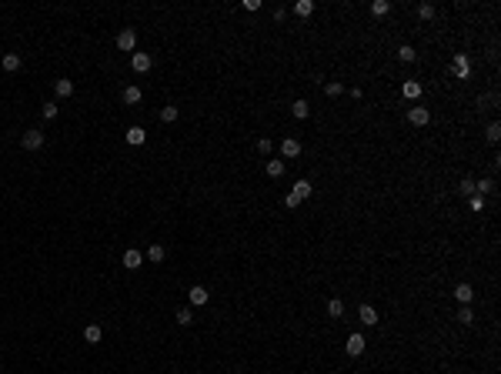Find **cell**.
I'll list each match as a JSON object with an SVG mask.
<instances>
[{
    "label": "cell",
    "instance_id": "1",
    "mask_svg": "<svg viewBox=\"0 0 501 374\" xmlns=\"http://www.w3.org/2000/svg\"><path fill=\"white\" fill-rule=\"evenodd\" d=\"M117 47L120 50H134L137 47V30L134 27H124V30L117 33Z\"/></svg>",
    "mask_w": 501,
    "mask_h": 374
},
{
    "label": "cell",
    "instance_id": "2",
    "mask_svg": "<svg viewBox=\"0 0 501 374\" xmlns=\"http://www.w3.org/2000/svg\"><path fill=\"white\" fill-rule=\"evenodd\" d=\"M451 71H454V77H458V80H464V77L471 74V60H468L464 54H454V64H451Z\"/></svg>",
    "mask_w": 501,
    "mask_h": 374
},
{
    "label": "cell",
    "instance_id": "3",
    "mask_svg": "<svg viewBox=\"0 0 501 374\" xmlns=\"http://www.w3.org/2000/svg\"><path fill=\"white\" fill-rule=\"evenodd\" d=\"M130 67H134L137 74H147L154 67V60H151V54H137L134 50V54H130Z\"/></svg>",
    "mask_w": 501,
    "mask_h": 374
},
{
    "label": "cell",
    "instance_id": "4",
    "mask_svg": "<svg viewBox=\"0 0 501 374\" xmlns=\"http://www.w3.org/2000/svg\"><path fill=\"white\" fill-rule=\"evenodd\" d=\"M20 144H24V151H40V147H44V134H40V130H27V134L20 137Z\"/></svg>",
    "mask_w": 501,
    "mask_h": 374
},
{
    "label": "cell",
    "instance_id": "5",
    "mask_svg": "<svg viewBox=\"0 0 501 374\" xmlns=\"http://www.w3.org/2000/svg\"><path fill=\"white\" fill-rule=\"evenodd\" d=\"M408 120H411L414 127H424V124L431 120V111L428 107H411V111H408Z\"/></svg>",
    "mask_w": 501,
    "mask_h": 374
},
{
    "label": "cell",
    "instance_id": "6",
    "mask_svg": "<svg viewBox=\"0 0 501 374\" xmlns=\"http://www.w3.org/2000/svg\"><path fill=\"white\" fill-rule=\"evenodd\" d=\"M364 348H368V344H364V334H351V337H348V348H344V351H348L351 358H361V354H364Z\"/></svg>",
    "mask_w": 501,
    "mask_h": 374
},
{
    "label": "cell",
    "instance_id": "7",
    "mask_svg": "<svg viewBox=\"0 0 501 374\" xmlns=\"http://www.w3.org/2000/svg\"><path fill=\"white\" fill-rule=\"evenodd\" d=\"M281 154H284L287 160H291V157H301V141H294V137H284V141H281Z\"/></svg>",
    "mask_w": 501,
    "mask_h": 374
},
{
    "label": "cell",
    "instance_id": "8",
    "mask_svg": "<svg viewBox=\"0 0 501 374\" xmlns=\"http://www.w3.org/2000/svg\"><path fill=\"white\" fill-rule=\"evenodd\" d=\"M187 297H191V304H197V308H201V304H207V301H211V291H207L204 284H194L191 291H187Z\"/></svg>",
    "mask_w": 501,
    "mask_h": 374
},
{
    "label": "cell",
    "instance_id": "9",
    "mask_svg": "<svg viewBox=\"0 0 501 374\" xmlns=\"http://www.w3.org/2000/svg\"><path fill=\"white\" fill-rule=\"evenodd\" d=\"M20 64H24V57H20V54H4V57H0V67H4L7 74H17V71H20Z\"/></svg>",
    "mask_w": 501,
    "mask_h": 374
},
{
    "label": "cell",
    "instance_id": "10",
    "mask_svg": "<svg viewBox=\"0 0 501 374\" xmlns=\"http://www.w3.org/2000/svg\"><path fill=\"white\" fill-rule=\"evenodd\" d=\"M358 318H361V324H364V327H374V324H378V311H374L371 304H361V308H358Z\"/></svg>",
    "mask_w": 501,
    "mask_h": 374
},
{
    "label": "cell",
    "instance_id": "11",
    "mask_svg": "<svg viewBox=\"0 0 501 374\" xmlns=\"http://www.w3.org/2000/svg\"><path fill=\"white\" fill-rule=\"evenodd\" d=\"M124 141H127L130 147H141V144L147 141V130H144V127H127V134H124Z\"/></svg>",
    "mask_w": 501,
    "mask_h": 374
},
{
    "label": "cell",
    "instance_id": "12",
    "mask_svg": "<svg viewBox=\"0 0 501 374\" xmlns=\"http://www.w3.org/2000/svg\"><path fill=\"white\" fill-rule=\"evenodd\" d=\"M421 84H418V80H405V84H401V94L408 97V100H418V97H421Z\"/></svg>",
    "mask_w": 501,
    "mask_h": 374
},
{
    "label": "cell",
    "instance_id": "13",
    "mask_svg": "<svg viewBox=\"0 0 501 374\" xmlns=\"http://www.w3.org/2000/svg\"><path fill=\"white\" fill-rule=\"evenodd\" d=\"M141 264H144V254H141V251H134V247H130V251H124V267L137 271Z\"/></svg>",
    "mask_w": 501,
    "mask_h": 374
},
{
    "label": "cell",
    "instance_id": "14",
    "mask_svg": "<svg viewBox=\"0 0 501 374\" xmlns=\"http://www.w3.org/2000/svg\"><path fill=\"white\" fill-rule=\"evenodd\" d=\"M454 301H458V304H471V301H475L471 284H458V287H454Z\"/></svg>",
    "mask_w": 501,
    "mask_h": 374
},
{
    "label": "cell",
    "instance_id": "15",
    "mask_svg": "<svg viewBox=\"0 0 501 374\" xmlns=\"http://www.w3.org/2000/svg\"><path fill=\"white\" fill-rule=\"evenodd\" d=\"M54 94H57V97H71V94H74V80H67V77L54 80Z\"/></svg>",
    "mask_w": 501,
    "mask_h": 374
},
{
    "label": "cell",
    "instance_id": "16",
    "mask_svg": "<svg viewBox=\"0 0 501 374\" xmlns=\"http://www.w3.org/2000/svg\"><path fill=\"white\" fill-rule=\"evenodd\" d=\"M101 337H104V327L101 324H87V327H84V341H87V344H97Z\"/></svg>",
    "mask_w": 501,
    "mask_h": 374
},
{
    "label": "cell",
    "instance_id": "17",
    "mask_svg": "<svg viewBox=\"0 0 501 374\" xmlns=\"http://www.w3.org/2000/svg\"><path fill=\"white\" fill-rule=\"evenodd\" d=\"M144 100V90L137 87V84H130V87H124V104H141Z\"/></svg>",
    "mask_w": 501,
    "mask_h": 374
},
{
    "label": "cell",
    "instance_id": "18",
    "mask_svg": "<svg viewBox=\"0 0 501 374\" xmlns=\"http://www.w3.org/2000/svg\"><path fill=\"white\" fill-rule=\"evenodd\" d=\"M494 191V177H481V181H475V194L478 197H485V194Z\"/></svg>",
    "mask_w": 501,
    "mask_h": 374
},
{
    "label": "cell",
    "instance_id": "19",
    "mask_svg": "<svg viewBox=\"0 0 501 374\" xmlns=\"http://www.w3.org/2000/svg\"><path fill=\"white\" fill-rule=\"evenodd\" d=\"M311 191H314V187H311V181H304V177H301V181L294 184V191H291V194H294L297 200H304V197H311Z\"/></svg>",
    "mask_w": 501,
    "mask_h": 374
},
{
    "label": "cell",
    "instance_id": "20",
    "mask_svg": "<svg viewBox=\"0 0 501 374\" xmlns=\"http://www.w3.org/2000/svg\"><path fill=\"white\" fill-rule=\"evenodd\" d=\"M291 114H294L297 120H304V117L311 114V104H308V100H294V104H291Z\"/></svg>",
    "mask_w": 501,
    "mask_h": 374
},
{
    "label": "cell",
    "instance_id": "21",
    "mask_svg": "<svg viewBox=\"0 0 501 374\" xmlns=\"http://www.w3.org/2000/svg\"><path fill=\"white\" fill-rule=\"evenodd\" d=\"M458 324H464V327L475 324V311H471L468 304H461V311H458Z\"/></svg>",
    "mask_w": 501,
    "mask_h": 374
},
{
    "label": "cell",
    "instance_id": "22",
    "mask_svg": "<svg viewBox=\"0 0 501 374\" xmlns=\"http://www.w3.org/2000/svg\"><path fill=\"white\" fill-rule=\"evenodd\" d=\"M294 14L297 17H311V14H314V0H297V4H294Z\"/></svg>",
    "mask_w": 501,
    "mask_h": 374
},
{
    "label": "cell",
    "instance_id": "23",
    "mask_svg": "<svg viewBox=\"0 0 501 374\" xmlns=\"http://www.w3.org/2000/svg\"><path fill=\"white\" fill-rule=\"evenodd\" d=\"M398 60L411 64V60H418V50H414V47H408V44H401V47H398Z\"/></svg>",
    "mask_w": 501,
    "mask_h": 374
},
{
    "label": "cell",
    "instance_id": "24",
    "mask_svg": "<svg viewBox=\"0 0 501 374\" xmlns=\"http://www.w3.org/2000/svg\"><path fill=\"white\" fill-rule=\"evenodd\" d=\"M177 114H181V111H177L174 104H167V107H160V120H164V124H174V120H177Z\"/></svg>",
    "mask_w": 501,
    "mask_h": 374
},
{
    "label": "cell",
    "instance_id": "25",
    "mask_svg": "<svg viewBox=\"0 0 501 374\" xmlns=\"http://www.w3.org/2000/svg\"><path fill=\"white\" fill-rule=\"evenodd\" d=\"M268 177H284V160H268Z\"/></svg>",
    "mask_w": 501,
    "mask_h": 374
},
{
    "label": "cell",
    "instance_id": "26",
    "mask_svg": "<svg viewBox=\"0 0 501 374\" xmlns=\"http://www.w3.org/2000/svg\"><path fill=\"white\" fill-rule=\"evenodd\" d=\"M177 324H181V327H191V324H194L191 308H181V311H177Z\"/></svg>",
    "mask_w": 501,
    "mask_h": 374
},
{
    "label": "cell",
    "instance_id": "27",
    "mask_svg": "<svg viewBox=\"0 0 501 374\" xmlns=\"http://www.w3.org/2000/svg\"><path fill=\"white\" fill-rule=\"evenodd\" d=\"M388 10H391L388 0H374V4H371V17H384Z\"/></svg>",
    "mask_w": 501,
    "mask_h": 374
},
{
    "label": "cell",
    "instance_id": "28",
    "mask_svg": "<svg viewBox=\"0 0 501 374\" xmlns=\"http://www.w3.org/2000/svg\"><path fill=\"white\" fill-rule=\"evenodd\" d=\"M485 137H488V141H491V144H498V137H501V124H498V120H491V124H488Z\"/></svg>",
    "mask_w": 501,
    "mask_h": 374
},
{
    "label": "cell",
    "instance_id": "29",
    "mask_svg": "<svg viewBox=\"0 0 501 374\" xmlns=\"http://www.w3.org/2000/svg\"><path fill=\"white\" fill-rule=\"evenodd\" d=\"M327 314H331V318H341V314H344V301H341V297H334V301L327 304Z\"/></svg>",
    "mask_w": 501,
    "mask_h": 374
},
{
    "label": "cell",
    "instance_id": "30",
    "mask_svg": "<svg viewBox=\"0 0 501 374\" xmlns=\"http://www.w3.org/2000/svg\"><path fill=\"white\" fill-rule=\"evenodd\" d=\"M147 261H154V264L164 261V247H160V244H151V247H147Z\"/></svg>",
    "mask_w": 501,
    "mask_h": 374
},
{
    "label": "cell",
    "instance_id": "31",
    "mask_svg": "<svg viewBox=\"0 0 501 374\" xmlns=\"http://www.w3.org/2000/svg\"><path fill=\"white\" fill-rule=\"evenodd\" d=\"M324 94H327V97H341V94H344V84H341V80H331V84L324 87Z\"/></svg>",
    "mask_w": 501,
    "mask_h": 374
},
{
    "label": "cell",
    "instance_id": "32",
    "mask_svg": "<svg viewBox=\"0 0 501 374\" xmlns=\"http://www.w3.org/2000/svg\"><path fill=\"white\" fill-rule=\"evenodd\" d=\"M57 111H60V107H57L54 100H47L44 107H40V114H44V120H54V117H57Z\"/></svg>",
    "mask_w": 501,
    "mask_h": 374
},
{
    "label": "cell",
    "instance_id": "33",
    "mask_svg": "<svg viewBox=\"0 0 501 374\" xmlns=\"http://www.w3.org/2000/svg\"><path fill=\"white\" fill-rule=\"evenodd\" d=\"M458 191H461L464 197H475V181H471V177H464V181L458 184Z\"/></svg>",
    "mask_w": 501,
    "mask_h": 374
},
{
    "label": "cell",
    "instance_id": "34",
    "mask_svg": "<svg viewBox=\"0 0 501 374\" xmlns=\"http://www.w3.org/2000/svg\"><path fill=\"white\" fill-rule=\"evenodd\" d=\"M418 17H421V20H431V17H435V4H418Z\"/></svg>",
    "mask_w": 501,
    "mask_h": 374
},
{
    "label": "cell",
    "instance_id": "35",
    "mask_svg": "<svg viewBox=\"0 0 501 374\" xmlns=\"http://www.w3.org/2000/svg\"><path fill=\"white\" fill-rule=\"evenodd\" d=\"M471 211L481 214V211H485V197H478V194H475V197H471Z\"/></svg>",
    "mask_w": 501,
    "mask_h": 374
},
{
    "label": "cell",
    "instance_id": "36",
    "mask_svg": "<svg viewBox=\"0 0 501 374\" xmlns=\"http://www.w3.org/2000/svg\"><path fill=\"white\" fill-rule=\"evenodd\" d=\"M271 147H274V144H271L268 137H261V141H257V151H261V154H271Z\"/></svg>",
    "mask_w": 501,
    "mask_h": 374
},
{
    "label": "cell",
    "instance_id": "37",
    "mask_svg": "<svg viewBox=\"0 0 501 374\" xmlns=\"http://www.w3.org/2000/svg\"><path fill=\"white\" fill-rule=\"evenodd\" d=\"M244 10H261V0H244Z\"/></svg>",
    "mask_w": 501,
    "mask_h": 374
}]
</instances>
